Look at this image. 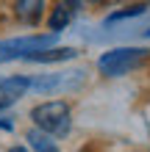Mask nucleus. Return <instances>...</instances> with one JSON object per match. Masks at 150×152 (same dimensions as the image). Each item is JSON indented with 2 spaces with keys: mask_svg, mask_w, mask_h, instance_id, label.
<instances>
[{
  "mask_svg": "<svg viewBox=\"0 0 150 152\" xmlns=\"http://www.w3.org/2000/svg\"><path fill=\"white\" fill-rule=\"evenodd\" d=\"M6 152H31V149L25 147V144H14V147H8Z\"/></svg>",
  "mask_w": 150,
  "mask_h": 152,
  "instance_id": "12",
  "label": "nucleus"
},
{
  "mask_svg": "<svg viewBox=\"0 0 150 152\" xmlns=\"http://www.w3.org/2000/svg\"><path fill=\"white\" fill-rule=\"evenodd\" d=\"M25 141H28V149H33V152H61L58 141H53L50 136L39 133L36 127H31L28 133H25Z\"/></svg>",
  "mask_w": 150,
  "mask_h": 152,
  "instance_id": "9",
  "label": "nucleus"
},
{
  "mask_svg": "<svg viewBox=\"0 0 150 152\" xmlns=\"http://www.w3.org/2000/svg\"><path fill=\"white\" fill-rule=\"evenodd\" d=\"M142 36H147V39H150V25H147V28H145V31H142Z\"/></svg>",
  "mask_w": 150,
  "mask_h": 152,
  "instance_id": "13",
  "label": "nucleus"
},
{
  "mask_svg": "<svg viewBox=\"0 0 150 152\" xmlns=\"http://www.w3.org/2000/svg\"><path fill=\"white\" fill-rule=\"evenodd\" d=\"M147 8H150V3H131V6H122V8H117V11H111L109 17H106V25H109V22H122V20L142 17Z\"/></svg>",
  "mask_w": 150,
  "mask_h": 152,
  "instance_id": "10",
  "label": "nucleus"
},
{
  "mask_svg": "<svg viewBox=\"0 0 150 152\" xmlns=\"http://www.w3.org/2000/svg\"><path fill=\"white\" fill-rule=\"evenodd\" d=\"M83 69H67V72H50V75H31V91L36 94H58L72 91L83 83Z\"/></svg>",
  "mask_w": 150,
  "mask_h": 152,
  "instance_id": "4",
  "label": "nucleus"
},
{
  "mask_svg": "<svg viewBox=\"0 0 150 152\" xmlns=\"http://www.w3.org/2000/svg\"><path fill=\"white\" fill-rule=\"evenodd\" d=\"M147 61H150L147 47H134V44H128V47H111L98 58V72L103 77H122V75H131L136 69H142Z\"/></svg>",
  "mask_w": 150,
  "mask_h": 152,
  "instance_id": "2",
  "label": "nucleus"
},
{
  "mask_svg": "<svg viewBox=\"0 0 150 152\" xmlns=\"http://www.w3.org/2000/svg\"><path fill=\"white\" fill-rule=\"evenodd\" d=\"M31 91V75H6L0 77V111L11 108Z\"/></svg>",
  "mask_w": 150,
  "mask_h": 152,
  "instance_id": "5",
  "label": "nucleus"
},
{
  "mask_svg": "<svg viewBox=\"0 0 150 152\" xmlns=\"http://www.w3.org/2000/svg\"><path fill=\"white\" fill-rule=\"evenodd\" d=\"M56 39L53 33H25V36H11V39H0V64H8V61H25L28 56L47 47H56Z\"/></svg>",
  "mask_w": 150,
  "mask_h": 152,
  "instance_id": "3",
  "label": "nucleus"
},
{
  "mask_svg": "<svg viewBox=\"0 0 150 152\" xmlns=\"http://www.w3.org/2000/svg\"><path fill=\"white\" fill-rule=\"evenodd\" d=\"M75 6L78 3H56L50 8V14H47V28L53 36H58L64 28H69V22H72V17H75Z\"/></svg>",
  "mask_w": 150,
  "mask_h": 152,
  "instance_id": "7",
  "label": "nucleus"
},
{
  "mask_svg": "<svg viewBox=\"0 0 150 152\" xmlns=\"http://www.w3.org/2000/svg\"><path fill=\"white\" fill-rule=\"evenodd\" d=\"M0 127L3 130H14V122L8 119V116H0Z\"/></svg>",
  "mask_w": 150,
  "mask_h": 152,
  "instance_id": "11",
  "label": "nucleus"
},
{
  "mask_svg": "<svg viewBox=\"0 0 150 152\" xmlns=\"http://www.w3.org/2000/svg\"><path fill=\"white\" fill-rule=\"evenodd\" d=\"M81 56V50L78 47H47V50H39V53H33V56H28L25 61H31V64H67V61H72Z\"/></svg>",
  "mask_w": 150,
  "mask_h": 152,
  "instance_id": "6",
  "label": "nucleus"
},
{
  "mask_svg": "<svg viewBox=\"0 0 150 152\" xmlns=\"http://www.w3.org/2000/svg\"><path fill=\"white\" fill-rule=\"evenodd\" d=\"M11 8H14V17L20 22H25V25H39L47 6L42 3V0H20V3H14Z\"/></svg>",
  "mask_w": 150,
  "mask_h": 152,
  "instance_id": "8",
  "label": "nucleus"
},
{
  "mask_svg": "<svg viewBox=\"0 0 150 152\" xmlns=\"http://www.w3.org/2000/svg\"><path fill=\"white\" fill-rule=\"evenodd\" d=\"M31 119H33V127L39 133H45V136H50L53 141L67 138L72 133V108L64 100H45L39 105H33Z\"/></svg>",
  "mask_w": 150,
  "mask_h": 152,
  "instance_id": "1",
  "label": "nucleus"
}]
</instances>
